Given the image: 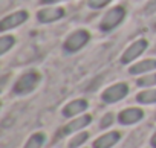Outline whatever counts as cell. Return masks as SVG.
Returning a JSON list of instances; mask_svg holds the SVG:
<instances>
[{
    "mask_svg": "<svg viewBox=\"0 0 156 148\" xmlns=\"http://www.w3.org/2000/svg\"><path fill=\"white\" fill-rule=\"evenodd\" d=\"M154 69H156V60H144V61L132 66L130 73H142V72H148V70H154Z\"/></svg>",
    "mask_w": 156,
    "mask_h": 148,
    "instance_id": "obj_12",
    "label": "cell"
},
{
    "mask_svg": "<svg viewBox=\"0 0 156 148\" xmlns=\"http://www.w3.org/2000/svg\"><path fill=\"white\" fill-rule=\"evenodd\" d=\"M109 2H110V0H89V6L90 8H103Z\"/></svg>",
    "mask_w": 156,
    "mask_h": 148,
    "instance_id": "obj_18",
    "label": "cell"
},
{
    "mask_svg": "<svg viewBox=\"0 0 156 148\" xmlns=\"http://www.w3.org/2000/svg\"><path fill=\"white\" fill-rule=\"evenodd\" d=\"M145 47H147V41H145V40H138V41H135V43L124 52V55L121 57V63H122V64H127V63L133 61L135 58H138V57L145 50Z\"/></svg>",
    "mask_w": 156,
    "mask_h": 148,
    "instance_id": "obj_6",
    "label": "cell"
},
{
    "mask_svg": "<svg viewBox=\"0 0 156 148\" xmlns=\"http://www.w3.org/2000/svg\"><path fill=\"white\" fill-rule=\"evenodd\" d=\"M89 37H90V35H89L87 31H83V29L75 31V32L70 34L69 38L66 40L64 49H66L67 52H75V50H78V49H81V47L89 41Z\"/></svg>",
    "mask_w": 156,
    "mask_h": 148,
    "instance_id": "obj_3",
    "label": "cell"
},
{
    "mask_svg": "<svg viewBox=\"0 0 156 148\" xmlns=\"http://www.w3.org/2000/svg\"><path fill=\"white\" fill-rule=\"evenodd\" d=\"M141 119H142V110H139V108H127L119 113V122L126 124V125L135 124Z\"/></svg>",
    "mask_w": 156,
    "mask_h": 148,
    "instance_id": "obj_8",
    "label": "cell"
},
{
    "mask_svg": "<svg viewBox=\"0 0 156 148\" xmlns=\"http://www.w3.org/2000/svg\"><path fill=\"white\" fill-rule=\"evenodd\" d=\"M87 108V102L84 101V99H76V101H72V102H69L66 107H64V110H63V115L64 116H75V115H78V113H81V112H84Z\"/></svg>",
    "mask_w": 156,
    "mask_h": 148,
    "instance_id": "obj_10",
    "label": "cell"
},
{
    "mask_svg": "<svg viewBox=\"0 0 156 148\" xmlns=\"http://www.w3.org/2000/svg\"><path fill=\"white\" fill-rule=\"evenodd\" d=\"M129 93V87L127 84H115L112 87H109L107 90H104L103 93V99L104 102H118L119 99H122L126 95Z\"/></svg>",
    "mask_w": 156,
    "mask_h": 148,
    "instance_id": "obj_4",
    "label": "cell"
},
{
    "mask_svg": "<svg viewBox=\"0 0 156 148\" xmlns=\"http://www.w3.org/2000/svg\"><path fill=\"white\" fill-rule=\"evenodd\" d=\"M118 140H119V133L118 131H112V133H107V134L101 136L100 139H97L94 142V148H110Z\"/></svg>",
    "mask_w": 156,
    "mask_h": 148,
    "instance_id": "obj_9",
    "label": "cell"
},
{
    "mask_svg": "<svg viewBox=\"0 0 156 148\" xmlns=\"http://www.w3.org/2000/svg\"><path fill=\"white\" fill-rule=\"evenodd\" d=\"M151 145H153V146L156 148V133H154V136L151 137Z\"/></svg>",
    "mask_w": 156,
    "mask_h": 148,
    "instance_id": "obj_22",
    "label": "cell"
},
{
    "mask_svg": "<svg viewBox=\"0 0 156 148\" xmlns=\"http://www.w3.org/2000/svg\"><path fill=\"white\" fill-rule=\"evenodd\" d=\"M57 2H63V0H41V3H57Z\"/></svg>",
    "mask_w": 156,
    "mask_h": 148,
    "instance_id": "obj_21",
    "label": "cell"
},
{
    "mask_svg": "<svg viewBox=\"0 0 156 148\" xmlns=\"http://www.w3.org/2000/svg\"><path fill=\"white\" fill-rule=\"evenodd\" d=\"M40 81V75L37 72H29V73H25V75L16 83L14 86V92L19 93V95H25V93H29L32 92L37 84Z\"/></svg>",
    "mask_w": 156,
    "mask_h": 148,
    "instance_id": "obj_1",
    "label": "cell"
},
{
    "mask_svg": "<svg viewBox=\"0 0 156 148\" xmlns=\"http://www.w3.org/2000/svg\"><path fill=\"white\" fill-rule=\"evenodd\" d=\"M28 20V12L26 11H19V12H14L8 17H5L2 22H0V29L2 31H8L11 28H17L19 25H22L23 22Z\"/></svg>",
    "mask_w": 156,
    "mask_h": 148,
    "instance_id": "obj_5",
    "label": "cell"
},
{
    "mask_svg": "<svg viewBox=\"0 0 156 148\" xmlns=\"http://www.w3.org/2000/svg\"><path fill=\"white\" fill-rule=\"evenodd\" d=\"M145 11H147V12H154V11H156V0H151V2H148V5L145 6Z\"/></svg>",
    "mask_w": 156,
    "mask_h": 148,
    "instance_id": "obj_20",
    "label": "cell"
},
{
    "mask_svg": "<svg viewBox=\"0 0 156 148\" xmlns=\"http://www.w3.org/2000/svg\"><path fill=\"white\" fill-rule=\"evenodd\" d=\"M43 142H44V134L37 133V134H32V136L29 137V140L26 142L25 148H41Z\"/></svg>",
    "mask_w": 156,
    "mask_h": 148,
    "instance_id": "obj_14",
    "label": "cell"
},
{
    "mask_svg": "<svg viewBox=\"0 0 156 148\" xmlns=\"http://www.w3.org/2000/svg\"><path fill=\"white\" fill-rule=\"evenodd\" d=\"M124 15H126L124 8L122 6H115L109 12H106V15L103 17V20L100 23V28L103 31H110V29H113L115 26H118L122 22Z\"/></svg>",
    "mask_w": 156,
    "mask_h": 148,
    "instance_id": "obj_2",
    "label": "cell"
},
{
    "mask_svg": "<svg viewBox=\"0 0 156 148\" xmlns=\"http://www.w3.org/2000/svg\"><path fill=\"white\" fill-rule=\"evenodd\" d=\"M90 119H92V118H90L89 115H86V116H81V118L72 121L70 124H67V125L63 128V134H69V133H73V131H76V130L86 127L87 124H90Z\"/></svg>",
    "mask_w": 156,
    "mask_h": 148,
    "instance_id": "obj_11",
    "label": "cell"
},
{
    "mask_svg": "<svg viewBox=\"0 0 156 148\" xmlns=\"http://www.w3.org/2000/svg\"><path fill=\"white\" fill-rule=\"evenodd\" d=\"M112 121H113V115H112V113H107V115L101 119V127H103V128L109 127V125L112 124Z\"/></svg>",
    "mask_w": 156,
    "mask_h": 148,
    "instance_id": "obj_19",
    "label": "cell"
},
{
    "mask_svg": "<svg viewBox=\"0 0 156 148\" xmlns=\"http://www.w3.org/2000/svg\"><path fill=\"white\" fill-rule=\"evenodd\" d=\"M14 43H16L14 37H11V35L2 37V38H0V53H6L9 50V47L14 46Z\"/></svg>",
    "mask_w": 156,
    "mask_h": 148,
    "instance_id": "obj_15",
    "label": "cell"
},
{
    "mask_svg": "<svg viewBox=\"0 0 156 148\" xmlns=\"http://www.w3.org/2000/svg\"><path fill=\"white\" fill-rule=\"evenodd\" d=\"M64 15V9L63 8H46V9H41L37 17L40 22L43 23H49V22H55L58 19H61Z\"/></svg>",
    "mask_w": 156,
    "mask_h": 148,
    "instance_id": "obj_7",
    "label": "cell"
},
{
    "mask_svg": "<svg viewBox=\"0 0 156 148\" xmlns=\"http://www.w3.org/2000/svg\"><path fill=\"white\" fill-rule=\"evenodd\" d=\"M139 102L142 104H151V102H156V89H151V90H145V92H141L136 98Z\"/></svg>",
    "mask_w": 156,
    "mask_h": 148,
    "instance_id": "obj_13",
    "label": "cell"
},
{
    "mask_svg": "<svg viewBox=\"0 0 156 148\" xmlns=\"http://www.w3.org/2000/svg\"><path fill=\"white\" fill-rule=\"evenodd\" d=\"M154 84H156V73L147 75V77L138 80V86H141V87H150V86H154Z\"/></svg>",
    "mask_w": 156,
    "mask_h": 148,
    "instance_id": "obj_17",
    "label": "cell"
},
{
    "mask_svg": "<svg viewBox=\"0 0 156 148\" xmlns=\"http://www.w3.org/2000/svg\"><path fill=\"white\" fill-rule=\"evenodd\" d=\"M87 137H89V134H87V133H80V134H76V136H73V139H70L69 146H70V148H76V146H80L84 140H87Z\"/></svg>",
    "mask_w": 156,
    "mask_h": 148,
    "instance_id": "obj_16",
    "label": "cell"
}]
</instances>
